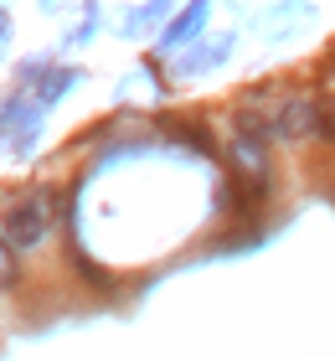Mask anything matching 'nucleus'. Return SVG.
I'll return each instance as SVG.
<instances>
[{"mask_svg": "<svg viewBox=\"0 0 335 361\" xmlns=\"http://www.w3.org/2000/svg\"><path fill=\"white\" fill-rule=\"evenodd\" d=\"M47 233H52V196H47V191L21 196V202H16V207L6 212V222H0V238H6L16 253L42 248Z\"/></svg>", "mask_w": 335, "mask_h": 361, "instance_id": "1", "label": "nucleus"}, {"mask_svg": "<svg viewBox=\"0 0 335 361\" xmlns=\"http://www.w3.org/2000/svg\"><path fill=\"white\" fill-rule=\"evenodd\" d=\"M315 114H320V98H289V104L274 109V119H268V140H284V145L315 140Z\"/></svg>", "mask_w": 335, "mask_h": 361, "instance_id": "2", "label": "nucleus"}, {"mask_svg": "<svg viewBox=\"0 0 335 361\" xmlns=\"http://www.w3.org/2000/svg\"><path fill=\"white\" fill-rule=\"evenodd\" d=\"M227 155H232V171H238L243 180H268V140L263 135H232L227 145Z\"/></svg>", "mask_w": 335, "mask_h": 361, "instance_id": "3", "label": "nucleus"}, {"mask_svg": "<svg viewBox=\"0 0 335 361\" xmlns=\"http://www.w3.org/2000/svg\"><path fill=\"white\" fill-rule=\"evenodd\" d=\"M21 284V258H16V248L6 238H0V289H16Z\"/></svg>", "mask_w": 335, "mask_h": 361, "instance_id": "4", "label": "nucleus"}, {"mask_svg": "<svg viewBox=\"0 0 335 361\" xmlns=\"http://www.w3.org/2000/svg\"><path fill=\"white\" fill-rule=\"evenodd\" d=\"M201 16H207V0H196V6L186 11V21H176V31H171V42H181V37H191V31H196V21H201Z\"/></svg>", "mask_w": 335, "mask_h": 361, "instance_id": "5", "label": "nucleus"}, {"mask_svg": "<svg viewBox=\"0 0 335 361\" xmlns=\"http://www.w3.org/2000/svg\"><path fill=\"white\" fill-rule=\"evenodd\" d=\"M0 42H6V11H0Z\"/></svg>", "mask_w": 335, "mask_h": 361, "instance_id": "6", "label": "nucleus"}]
</instances>
